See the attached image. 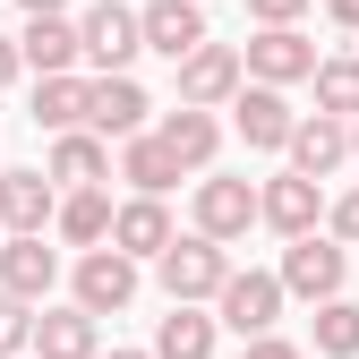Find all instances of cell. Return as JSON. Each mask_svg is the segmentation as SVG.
<instances>
[{
    "mask_svg": "<svg viewBox=\"0 0 359 359\" xmlns=\"http://www.w3.org/2000/svg\"><path fill=\"white\" fill-rule=\"evenodd\" d=\"M137 291H146V257H128V248H77V265H69V299H86L95 317H120V308H137Z\"/></svg>",
    "mask_w": 359,
    "mask_h": 359,
    "instance_id": "obj_1",
    "label": "cell"
},
{
    "mask_svg": "<svg viewBox=\"0 0 359 359\" xmlns=\"http://www.w3.org/2000/svg\"><path fill=\"white\" fill-rule=\"evenodd\" d=\"M189 222H197L205 240H222V248H231V240H248L257 222H265V189H257V180H231V171H197Z\"/></svg>",
    "mask_w": 359,
    "mask_h": 359,
    "instance_id": "obj_2",
    "label": "cell"
},
{
    "mask_svg": "<svg viewBox=\"0 0 359 359\" xmlns=\"http://www.w3.org/2000/svg\"><path fill=\"white\" fill-rule=\"evenodd\" d=\"M154 283H163V299H205V308H214V291L231 283V248L205 240L197 222H189V231H180V240L154 257Z\"/></svg>",
    "mask_w": 359,
    "mask_h": 359,
    "instance_id": "obj_3",
    "label": "cell"
},
{
    "mask_svg": "<svg viewBox=\"0 0 359 359\" xmlns=\"http://www.w3.org/2000/svg\"><path fill=\"white\" fill-rule=\"evenodd\" d=\"M283 291L291 299H342V283H351V240H334V231H308V240H283Z\"/></svg>",
    "mask_w": 359,
    "mask_h": 359,
    "instance_id": "obj_4",
    "label": "cell"
},
{
    "mask_svg": "<svg viewBox=\"0 0 359 359\" xmlns=\"http://www.w3.org/2000/svg\"><path fill=\"white\" fill-rule=\"evenodd\" d=\"M283 274H265V265H231V283L214 291V317H222V334H274V317H283Z\"/></svg>",
    "mask_w": 359,
    "mask_h": 359,
    "instance_id": "obj_5",
    "label": "cell"
},
{
    "mask_svg": "<svg viewBox=\"0 0 359 359\" xmlns=\"http://www.w3.org/2000/svg\"><path fill=\"white\" fill-rule=\"evenodd\" d=\"M77 34H86V69H137L146 52V18L128 9V0H95V9H77Z\"/></svg>",
    "mask_w": 359,
    "mask_h": 359,
    "instance_id": "obj_6",
    "label": "cell"
},
{
    "mask_svg": "<svg viewBox=\"0 0 359 359\" xmlns=\"http://www.w3.org/2000/svg\"><path fill=\"white\" fill-rule=\"evenodd\" d=\"M325 214H334L325 180H308V171H291V163L265 180V231H274V240H308V231H325Z\"/></svg>",
    "mask_w": 359,
    "mask_h": 359,
    "instance_id": "obj_7",
    "label": "cell"
},
{
    "mask_svg": "<svg viewBox=\"0 0 359 359\" xmlns=\"http://www.w3.org/2000/svg\"><path fill=\"white\" fill-rule=\"evenodd\" d=\"M248 86V52L240 43H197L189 60H180V103H205V111H231V95Z\"/></svg>",
    "mask_w": 359,
    "mask_h": 359,
    "instance_id": "obj_8",
    "label": "cell"
},
{
    "mask_svg": "<svg viewBox=\"0 0 359 359\" xmlns=\"http://www.w3.org/2000/svg\"><path fill=\"white\" fill-rule=\"evenodd\" d=\"M231 128L248 137V154H283V146H291V128H299V111H291V86H265V77H248L240 95H231Z\"/></svg>",
    "mask_w": 359,
    "mask_h": 359,
    "instance_id": "obj_9",
    "label": "cell"
},
{
    "mask_svg": "<svg viewBox=\"0 0 359 359\" xmlns=\"http://www.w3.org/2000/svg\"><path fill=\"white\" fill-rule=\"evenodd\" d=\"M86 128H103V137L120 146V137H137V128H154V95L128 69H103L95 86H86Z\"/></svg>",
    "mask_w": 359,
    "mask_h": 359,
    "instance_id": "obj_10",
    "label": "cell"
},
{
    "mask_svg": "<svg viewBox=\"0 0 359 359\" xmlns=\"http://www.w3.org/2000/svg\"><path fill=\"white\" fill-rule=\"evenodd\" d=\"M43 171H52L60 189H111V180H120V154H111L103 128H60L52 154H43Z\"/></svg>",
    "mask_w": 359,
    "mask_h": 359,
    "instance_id": "obj_11",
    "label": "cell"
},
{
    "mask_svg": "<svg viewBox=\"0 0 359 359\" xmlns=\"http://www.w3.org/2000/svg\"><path fill=\"white\" fill-rule=\"evenodd\" d=\"M240 52H248V77H265V86H308L317 77V43L299 26H257Z\"/></svg>",
    "mask_w": 359,
    "mask_h": 359,
    "instance_id": "obj_12",
    "label": "cell"
},
{
    "mask_svg": "<svg viewBox=\"0 0 359 359\" xmlns=\"http://www.w3.org/2000/svg\"><path fill=\"white\" fill-rule=\"evenodd\" d=\"M34 359H103V317L86 299H43V317H34Z\"/></svg>",
    "mask_w": 359,
    "mask_h": 359,
    "instance_id": "obj_13",
    "label": "cell"
},
{
    "mask_svg": "<svg viewBox=\"0 0 359 359\" xmlns=\"http://www.w3.org/2000/svg\"><path fill=\"white\" fill-rule=\"evenodd\" d=\"M0 222H9V231H52L60 222V180L34 171V163L0 171Z\"/></svg>",
    "mask_w": 359,
    "mask_h": 359,
    "instance_id": "obj_14",
    "label": "cell"
},
{
    "mask_svg": "<svg viewBox=\"0 0 359 359\" xmlns=\"http://www.w3.org/2000/svg\"><path fill=\"white\" fill-rule=\"evenodd\" d=\"M60 283V248H43V231H9L0 240V291H18V299H52Z\"/></svg>",
    "mask_w": 359,
    "mask_h": 359,
    "instance_id": "obj_15",
    "label": "cell"
},
{
    "mask_svg": "<svg viewBox=\"0 0 359 359\" xmlns=\"http://www.w3.org/2000/svg\"><path fill=\"white\" fill-rule=\"evenodd\" d=\"M120 180H128L137 197H171L180 180H197V171L163 146V128H137V137H120Z\"/></svg>",
    "mask_w": 359,
    "mask_h": 359,
    "instance_id": "obj_16",
    "label": "cell"
},
{
    "mask_svg": "<svg viewBox=\"0 0 359 359\" xmlns=\"http://www.w3.org/2000/svg\"><path fill=\"white\" fill-rule=\"evenodd\" d=\"M18 52H26V69H34V77H52V69H86V34H77V9H43V18H26Z\"/></svg>",
    "mask_w": 359,
    "mask_h": 359,
    "instance_id": "obj_17",
    "label": "cell"
},
{
    "mask_svg": "<svg viewBox=\"0 0 359 359\" xmlns=\"http://www.w3.org/2000/svg\"><path fill=\"white\" fill-rule=\"evenodd\" d=\"M291 171H308V180H334L342 163H351V120H334V111H299V128H291Z\"/></svg>",
    "mask_w": 359,
    "mask_h": 359,
    "instance_id": "obj_18",
    "label": "cell"
},
{
    "mask_svg": "<svg viewBox=\"0 0 359 359\" xmlns=\"http://www.w3.org/2000/svg\"><path fill=\"white\" fill-rule=\"evenodd\" d=\"M171 240H180L171 205H163V197H137V189H128V197H120V214H111V248H128V257H146V265H154Z\"/></svg>",
    "mask_w": 359,
    "mask_h": 359,
    "instance_id": "obj_19",
    "label": "cell"
},
{
    "mask_svg": "<svg viewBox=\"0 0 359 359\" xmlns=\"http://www.w3.org/2000/svg\"><path fill=\"white\" fill-rule=\"evenodd\" d=\"M137 18H146V52H163L171 69L205 43V0H146Z\"/></svg>",
    "mask_w": 359,
    "mask_h": 359,
    "instance_id": "obj_20",
    "label": "cell"
},
{
    "mask_svg": "<svg viewBox=\"0 0 359 359\" xmlns=\"http://www.w3.org/2000/svg\"><path fill=\"white\" fill-rule=\"evenodd\" d=\"M154 128H163V146L189 163V171H214V154H222V111H205V103H171Z\"/></svg>",
    "mask_w": 359,
    "mask_h": 359,
    "instance_id": "obj_21",
    "label": "cell"
},
{
    "mask_svg": "<svg viewBox=\"0 0 359 359\" xmlns=\"http://www.w3.org/2000/svg\"><path fill=\"white\" fill-rule=\"evenodd\" d=\"M214 342H222V317L205 299H171V317L154 325V359H214Z\"/></svg>",
    "mask_w": 359,
    "mask_h": 359,
    "instance_id": "obj_22",
    "label": "cell"
},
{
    "mask_svg": "<svg viewBox=\"0 0 359 359\" xmlns=\"http://www.w3.org/2000/svg\"><path fill=\"white\" fill-rule=\"evenodd\" d=\"M86 86H95V77H77V69L34 77V128H43V137H60V128H86Z\"/></svg>",
    "mask_w": 359,
    "mask_h": 359,
    "instance_id": "obj_23",
    "label": "cell"
},
{
    "mask_svg": "<svg viewBox=\"0 0 359 359\" xmlns=\"http://www.w3.org/2000/svg\"><path fill=\"white\" fill-rule=\"evenodd\" d=\"M111 189H60V222H52V231L69 240V248H103L111 240Z\"/></svg>",
    "mask_w": 359,
    "mask_h": 359,
    "instance_id": "obj_24",
    "label": "cell"
},
{
    "mask_svg": "<svg viewBox=\"0 0 359 359\" xmlns=\"http://www.w3.org/2000/svg\"><path fill=\"white\" fill-rule=\"evenodd\" d=\"M308 351L317 359H359V299H317V325H308Z\"/></svg>",
    "mask_w": 359,
    "mask_h": 359,
    "instance_id": "obj_25",
    "label": "cell"
},
{
    "mask_svg": "<svg viewBox=\"0 0 359 359\" xmlns=\"http://www.w3.org/2000/svg\"><path fill=\"white\" fill-rule=\"evenodd\" d=\"M317 111H334V120H359V60L342 52V60H317Z\"/></svg>",
    "mask_w": 359,
    "mask_h": 359,
    "instance_id": "obj_26",
    "label": "cell"
},
{
    "mask_svg": "<svg viewBox=\"0 0 359 359\" xmlns=\"http://www.w3.org/2000/svg\"><path fill=\"white\" fill-rule=\"evenodd\" d=\"M34 317H43L34 299L0 291V359H26V351H34Z\"/></svg>",
    "mask_w": 359,
    "mask_h": 359,
    "instance_id": "obj_27",
    "label": "cell"
},
{
    "mask_svg": "<svg viewBox=\"0 0 359 359\" xmlns=\"http://www.w3.org/2000/svg\"><path fill=\"white\" fill-rule=\"evenodd\" d=\"M325 231H334V240H351V248H359V180H351V189H342V197H334V214H325Z\"/></svg>",
    "mask_w": 359,
    "mask_h": 359,
    "instance_id": "obj_28",
    "label": "cell"
},
{
    "mask_svg": "<svg viewBox=\"0 0 359 359\" xmlns=\"http://www.w3.org/2000/svg\"><path fill=\"white\" fill-rule=\"evenodd\" d=\"M240 359H308V342H283V334H248Z\"/></svg>",
    "mask_w": 359,
    "mask_h": 359,
    "instance_id": "obj_29",
    "label": "cell"
},
{
    "mask_svg": "<svg viewBox=\"0 0 359 359\" xmlns=\"http://www.w3.org/2000/svg\"><path fill=\"white\" fill-rule=\"evenodd\" d=\"M248 18H257V26H299L308 0H248Z\"/></svg>",
    "mask_w": 359,
    "mask_h": 359,
    "instance_id": "obj_30",
    "label": "cell"
},
{
    "mask_svg": "<svg viewBox=\"0 0 359 359\" xmlns=\"http://www.w3.org/2000/svg\"><path fill=\"white\" fill-rule=\"evenodd\" d=\"M26 77V52H18V34H0V86H18Z\"/></svg>",
    "mask_w": 359,
    "mask_h": 359,
    "instance_id": "obj_31",
    "label": "cell"
},
{
    "mask_svg": "<svg viewBox=\"0 0 359 359\" xmlns=\"http://www.w3.org/2000/svg\"><path fill=\"white\" fill-rule=\"evenodd\" d=\"M325 18H334L342 34H359V0H325Z\"/></svg>",
    "mask_w": 359,
    "mask_h": 359,
    "instance_id": "obj_32",
    "label": "cell"
},
{
    "mask_svg": "<svg viewBox=\"0 0 359 359\" xmlns=\"http://www.w3.org/2000/svg\"><path fill=\"white\" fill-rule=\"evenodd\" d=\"M18 9H26V18H43V9H77V0H18Z\"/></svg>",
    "mask_w": 359,
    "mask_h": 359,
    "instance_id": "obj_33",
    "label": "cell"
},
{
    "mask_svg": "<svg viewBox=\"0 0 359 359\" xmlns=\"http://www.w3.org/2000/svg\"><path fill=\"white\" fill-rule=\"evenodd\" d=\"M103 359H154V342H146V351H103Z\"/></svg>",
    "mask_w": 359,
    "mask_h": 359,
    "instance_id": "obj_34",
    "label": "cell"
},
{
    "mask_svg": "<svg viewBox=\"0 0 359 359\" xmlns=\"http://www.w3.org/2000/svg\"><path fill=\"white\" fill-rule=\"evenodd\" d=\"M351 163H359V120H351Z\"/></svg>",
    "mask_w": 359,
    "mask_h": 359,
    "instance_id": "obj_35",
    "label": "cell"
},
{
    "mask_svg": "<svg viewBox=\"0 0 359 359\" xmlns=\"http://www.w3.org/2000/svg\"><path fill=\"white\" fill-rule=\"evenodd\" d=\"M0 240H9V222H0Z\"/></svg>",
    "mask_w": 359,
    "mask_h": 359,
    "instance_id": "obj_36",
    "label": "cell"
}]
</instances>
